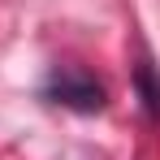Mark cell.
I'll list each match as a JSON object with an SVG mask.
<instances>
[{
    "mask_svg": "<svg viewBox=\"0 0 160 160\" xmlns=\"http://www.w3.org/2000/svg\"><path fill=\"white\" fill-rule=\"evenodd\" d=\"M52 95H56V104L82 108V112L104 108V87H100V82H91L87 74H61V78L52 82Z\"/></svg>",
    "mask_w": 160,
    "mask_h": 160,
    "instance_id": "6da1fadb",
    "label": "cell"
},
{
    "mask_svg": "<svg viewBox=\"0 0 160 160\" xmlns=\"http://www.w3.org/2000/svg\"><path fill=\"white\" fill-rule=\"evenodd\" d=\"M138 87H143V95H147V108H152V117L160 121V87H156V74H152V65H147V61L138 65Z\"/></svg>",
    "mask_w": 160,
    "mask_h": 160,
    "instance_id": "7a4b0ae2",
    "label": "cell"
}]
</instances>
